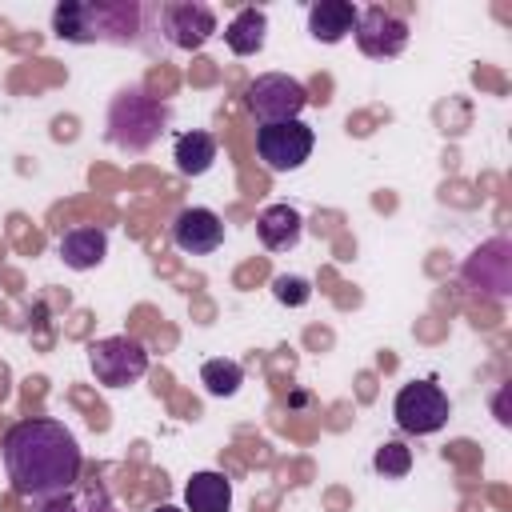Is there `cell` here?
Masks as SVG:
<instances>
[{"label": "cell", "instance_id": "cell-1", "mask_svg": "<svg viewBox=\"0 0 512 512\" xmlns=\"http://www.w3.org/2000/svg\"><path fill=\"white\" fill-rule=\"evenodd\" d=\"M4 472L16 488V496L28 500H48L60 492H72V484L80 480L84 456L76 436L48 416H32L20 420L4 432Z\"/></svg>", "mask_w": 512, "mask_h": 512}, {"label": "cell", "instance_id": "cell-2", "mask_svg": "<svg viewBox=\"0 0 512 512\" xmlns=\"http://www.w3.org/2000/svg\"><path fill=\"white\" fill-rule=\"evenodd\" d=\"M144 12L136 0H60L52 32L68 44H132Z\"/></svg>", "mask_w": 512, "mask_h": 512}, {"label": "cell", "instance_id": "cell-3", "mask_svg": "<svg viewBox=\"0 0 512 512\" xmlns=\"http://www.w3.org/2000/svg\"><path fill=\"white\" fill-rule=\"evenodd\" d=\"M168 128V108L144 88H124L108 104V140L124 152H144Z\"/></svg>", "mask_w": 512, "mask_h": 512}, {"label": "cell", "instance_id": "cell-4", "mask_svg": "<svg viewBox=\"0 0 512 512\" xmlns=\"http://www.w3.org/2000/svg\"><path fill=\"white\" fill-rule=\"evenodd\" d=\"M448 396L436 380H412L396 392L392 400V416H396V428L408 432V436H432L448 424Z\"/></svg>", "mask_w": 512, "mask_h": 512}, {"label": "cell", "instance_id": "cell-5", "mask_svg": "<svg viewBox=\"0 0 512 512\" xmlns=\"http://www.w3.org/2000/svg\"><path fill=\"white\" fill-rule=\"evenodd\" d=\"M460 276H464L468 296L504 304L508 292H512V244H508L504 236L480 244V248L464 260V272H460Z\"/></svg>", "mask_w": 512, "mask_h": 512}, {"label": "cell", "instance_id": "cell-6", "mask_svg": "<svg viewBox=\"0 0 512 512\" xmlns=\"http://www.w3.org/2000/svg\"><path fill=\"white\" fill-rule=\"evenodd\" d=\"M88 364L104 388H128L148 372V348L136 336H104L88 344Z\"/></svg>", "mask_w": 512, "mask_h": 512}, {"label": "cell", "instance_id": "cell-7", "mask_svg": "<svg viewBox=\"0 0 512 512\" xmlns=\"http://www.w3.org/2000/svg\"><path fill=\"white\" fill-rule=\"evenodd\" d=\"M244 100H248V108L260 124H280V120H296L312 96L296 76L264 72L244 88Z\"/></svg>", "mask_w": 512, "mask_h": 512}, {"label": "cell", "instance_id": "cell-8", "mask_svg": "<svg viewBox=\"0 0 512 512\" xmlns=\"http://www.w3.org/2000/svg\"><path fill=\"white\" fill-rule=\"evenodd\" d=\"M316 132L304 120H280V124H260L256 128V156L264 160L268 172H292L312 156Z\"/></svg>", "mask_w": 512, "mask_h": 512}, {"label": "cell", "instance_id": "cell-9", "mask_svg": "<svg viewBox=\"0 0 512 512\" xmlns=\"http://www.w3.org/2000/svg\"><path fill=\"white\" fill-rule=\"evenodd\" d=\"M352 36H356V48H360L364 56H372V60H392V56H400V52L408 48V20L396 16V12L384 8V4H372V8H360Z\"/></svg>", "mask_w": 512, "mask_h": 512}, {"label": "cell", "instance_id": "cell-10", "mask_svg": "<svg viewBox=\"0 0 512 512\" xmlns=\"http://www.w3.org/2000/svg\"><path fill=\"white\" fill-rule=\"evenodd\" d=\"M160 32L172 48L196 52L216 36V12L204 0H172L160 8Z\"/></svg>", "mask_w": 512, "mask_h": 512}, {"label": "cell", "instance_id": "cell-11", "mask_svg": "<svg viewBox=\"0 0 512 512\" xmlns=\"http://www.w3.org/2000/svg\"><path fill=\"white\" fill-rule=\"evenodd\" d=\"M172 244L192 256H208L224 244V220L212 208H184L172 220Z\"/></svg>", "mask_w": 512, "mask_h": 512}, {"label": "cell", "instance_id": "cell-12", "mask_svg": "<svg viewBox=\"0 0 512 512\" xmlns=\"http://www.w3.org/2000/svg\"><path fill=\"white\" fill-rule=\"evenodd\" d=\"M60 260L72 268V272H88L96 264H104L108 256V232L96 228V224H80V228H68L60 236Z\"/></svg>", "mask_w": 512, "mask_h": 512}, {"label": "cell", "instance_id": "cell-13", "mask_svg": "<svg viewBox=\"0 0 512 512\" xmlns=\"http://www.w3.org/2000/svg\"><path fill=\"white\" fill-rule=\"evenodd\" d=\"M300 232H304V220L292 204H268L260 216H256V236L264 248L272 252H288L300 244Z\"/></svg>", "mask_w": 512, "mask_h": 512}, {"label": "cell", "instance_id": "cell-14", "mask_svg": "<svg viewBox=\"0 0 512 512\" xmlns=\"http://www.w3.org/2000/svg\"><path fill=\"white\" fill-rule=\"evenodd\" d=\"M356 16H360V8L348 0H316L308 8V32L320 44H340L356 28Z\"/></svg>", "mask_w": 512, "mask_h": 512}, {"label": "cell", "instance_id": "cell-15", "mask_svg": "<svg viewBox=\"0 0 512 512\" xmlns=\"http://www.w3.org/2000/svg\"><path fill=\"white\" fill-rule=\"evenodd\" d=\"M228 504H232V484L224 472H196L184 484L188 512H228Z\"/></svg>", "mask_w": 512, "mask_h": 512}, {"label": "cell", "instance_id": "cell-16", "mask_svg": "<svg viewBox=\"0 0 512 512\" xmlns=\"http://www.w3.org/2000/svg\"><path fill=\"white\" fill-rule=\"evenodd\" d=\"M172 160H176V172L204 176L212 168V160H216V136L212 132H200V128L180 132L176 144H172Z\"/></svg>", "mask_w": 512, "mask_h": 512}, {"label": "cell", "instance_id": "cell-17", "mask_svg": "<svg viewBox=\"0 0 512 512\" xmlns=\"http://www.w3.org/2000/svg\"><path fill=\"white\" fill-rule=\"evenodd\" d=\"M264 32H268V16L264 8H240L228 28H224V44L236 52V56H256L264 48Z\"/></svg>", "mask_w": 512, "mask_h": 512}, {"label": "cell", "instance_id": "cell-18", "mask_svg": "<svg viewBox=\"0 0 512 512\" xmlns=\"http://www.w3.org/2000/svg\"><path fill=\"white\" fill-rule=\"evenodd\" d=\"M200 380H204V388L212 392V396H232V392H240V384H244V368L236 364V360H204V368H200Z\"/></svg>", "mask_w": 512, "mask_h": 512}, {"label": "cell", "instance_id": "cell-19", "mask_svg": "<svg viewBox=\"0 0 512 512\" xmlns=\"http://www.w3.org/2000/svg\"><path fill=\"white\" fill-rule=\"evenodd\" d=\"M372 468L384 476V480H400L412 472V448L404 440H384L372 456Z\"/></svg>", "mask_w": 512, "mask_h": 512}, {"label": "cell", "instance_id": "cell-20", "mask_svg": "<svg viewBox=\"0 0 512 512\" xmlns=\"http://www.w3.org/2000/svg\"><path fill=\"white\" fill-rule=\"evenodd\" d=\"M272 296H276L280 304H288V308H300V304L312 300V284H308L304 276H288V272H280V276L272 280Z\"/></svg>", "mask_w": 512, "mask_h": 512}, {"label": "cell", "instance_id": "cell-21", "mask_svg": "<svg viewBox=\"0 0 512 512\" xmlns=\"http://www.w3.org/2000/svg\"><path fill=\"white\" fill-rule=\"evenodd\" d=\"M36 504H40V512H80L72 492H60V496H48V500H36Z\"/></svg>", "mask_w": 512, "mask_h": 512}, {"label": "cell", "instance_id": "cell-22", "mask_svg": "<svg viewBox=\"0 0 512 512\" xmlns=\"http://www.w3.org/2000/svg\"><path fill=\"white\" fill-rule=\"evenodd\" d=\"M152 512H184V508H176V504H160V508H152Z\"/></svg>", "mask_w": 512, "mask_h": 512}, {"label": "cell", "instance_id": "cell-23", "mask_svg": "<svg viewBox=\"0 0 512 512\" xmlns=\"http://www.w3.org/2000/svg\"><path fill=\"white\" fill-rule=\"evenodd\" d=\"M92 512H120V508H112V504H100V508H92Z\"/></svg>", "mask_w": 512, "mask_h": 512}]
</instances>
